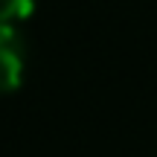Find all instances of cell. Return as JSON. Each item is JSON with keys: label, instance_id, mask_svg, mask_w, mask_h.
<instances>
[{"label": "cell", "instance_id": "1", "mask_svg": "<svg viewBox=\"0 0 157 157\" xmlns=\"http://www.w3.org/2000/svg\"><path fill=\"white\" fill-rule=\"evenodd\" d=\"M26 47L15 23L0 21V93H12L23 82Z\"/></svg>", "mask_w": 157, "mask_h": 157}, {"label": "cell", "instance_id": "2", "mask_svg": "<svg viewBox=\"0 0 157 157\" xmlns=\"http://www.w3.org/2000/svg\"><path fill=\"white\" fill-rule=\"evenodd\" d=\"M35 12V0H0V21L17 23Z\"/></svg>", "mask_w": 157, "mask_h": 157}]
</instances>
